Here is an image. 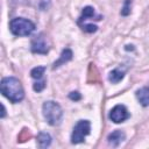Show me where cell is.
I'll list each match as a JSON object with an SVG mask.
<instances>
[{"instance_id": "6da1fadb", "label": "cell", "mask_w": 149, "mask_h": 149, "mask_svg": "<svg viewBox=\"0 0 149 149\" xmlns=\"http://www.w3.org/2000/svg\"><path fill=\"white\" fill-rule=\"evenodd\" d=\"M1 93L12 102H20L24 98V91L19 79L15 77H6L0 84Z\"/></svg>"}, {"instance_id": "7a4b0ae2", "label": "cell", "mask_w": 149, "mask_h": 149, "mask_svg": "<svg viewBox=\"0 0 149 149\" xmlns=\"http://www.w3.org/2000/svg\"><path fill=\"white\" fill-rule=\"evenodd\" d=\"M42 112L45 121L50 126H58L63 118L62 107L55 101H45L42 106Z\"/></svg>"}, {"instance_id": "3957f363", "label": "cell", "mask_w": 149, "mask_h": 149, "mask_svg": "<svg viewBox=\"0 0 149 149\" xmlns=\"http://www.w3.org/2000/svg\"><path fill=\"white\" fill-rule=\"evenodd\" d=\"M9 29L15 36H28L35 30V24L24 17H15L9 23Z\"/></svg>"}, {"instance_id": "277c9868", "label": "cell", "mask_w": 149, "mask_h": 149, "mask_svg": "<svg viewBox=\"0 0 149 149\" xmlns=\"http://www.w3.org/2000/svg\"><path fill=\"white\" fill-rule=\"evenodd\" d=\"M90 132H91V122L88 120H79L73 127L71 134V142L73 144L83 143L85 141V137L90 134Z\"/></svg>"}, {"instance_id": "5b68a950", "label": "cell", "mask_w": 149, "mask_h": 149, "mask_svg": "<svg viewBox=\"0 0 149 149\" xmlns=\"http://www.w3.org/2000/svg\"><path fill=\"white\" fill-rule=\"evenodd\" d=\"M109 119L115 122V123H120V122H123L126 121L128 118H129V112L128 109L123 106V105H116L114 106L111 112H109Z\"/></svg>"}, {"instance_id": "8992f818", "label": "cell", "mask_w": 149, "mask_h": 149, "mask_svg": "<svg viewBox=\"0 0 149 149\" xmlns=\"http://www.w3.org/2000/svg\"><path fill=\"white\" fill-rule=\"evenodd\" d=\"M48 50L49 48L43 35L41 34L38 36H35V38L31 41V51L35 54H47Z\"/></svg>"}, {"instance_id": "52a82bcc", "label": "cell", "mask_w": 149, "mask_h": 149, "mask_svg": "<svg viewBox=\"0 0 149 149\" xmlns=\"http://www.w3.org/2000/svg\"><path fill=\"white\" fill-rule=\"evenodd\" d=\"M125 139H126V135H125V133H123L122 130H120V129H116V130L112 132V133L107 136L108 143H109L111 146H113V147H118Z\"/></svg>"}, {"instance_id": "ba28073f", "label": "cell", "mask_w": 149, "mask_h": 149, "mask_svg": "<svg viewBox=\"0 0 149 149\" xmlns=\"http://www.w3.org/2000/svg\"><path fill=\"white\" fill-rule=\"evenodd\" d=\"M136 98L142 106H144V107L149 106V87H142V88L137 90Z\"/></svg>"}, {"instance_id": "9c48e42d", "label": "cell", "mask_w": 149, "mask_h": 149, "mask_svg": "<svg viewBox=\"0 0 149 149\" xmlns=\"http://www.w3.org/2000/svg\"><path fill=\"white\" fill-rule=\"evenodd\" d=\"M70 59H72V51H71L70 49H64V50L62 51V54H61V56H59L58 61H56V62L54 63L52 69H56V68L61 66L62 64H64V63L69 62Z\"/></svg>"}, {"instance_id": "30bf717a", "label": "cell", "mask_w": 149, "mask_h": 149, "mask_svg": "<svg viewBox=\"0 0 149 149\" xmlns=\"http://www.w3.org/2000/svg\"><path fill=\"white\" fill-rule=\"evenodd\" d=\"M37 143H38V147H40V148H47V147H49L50 143H51V136H50L48 133L41 132V133L37 135Z\"/></svg>"}, {"instance_id": "8fae6325", "label": "cell", "mask_w": 149, "mask_h": 149, "mask_svg": "<svg viewBox=\"0 0 149 149\" xmlns=\"http://www.w3.org/2000/svg\"><path fill=\"white\" fill-rule=\"evenodd\" d=\"M123 76H125V71H123V70H121V69H114L113 71L109 72V74H108V80H109L111 83H113V84H116V83H119L120 80H122Z\"/></svg>"}, {"instance_id": "7c38bea8", "label": "cell", "mask_w": 149, "mask_h": 149, "mask_svg": "<svg viewBox=\"0 0 149 149\" xmlns=\"http://www.w3.org/2000/svg\"><path fill=\"white\" fill-rule=\"evenodd\" d=\"M94 16V8L91 7V6H86L84 7L83 9V13H81V16L79 19V22H81L83 20H87V19H91Z\"/></svg>"}, {"instance_id": "4fadbf2b", "label": "cell", "mask_w": 149, "mask_h": 149, "mask_svg": "<svg viewBox=\"0 0 149 149\" xmlns=\"http://www.w3.org/2000/svg\"><path fill=\"white\" fill-rule=\"evenodd\" d=\"M44 71H45L44 66H36L30 71V76L34 79H41L43 77V74H44Z\"/></svg>"}, {"instance_id": "5bb4252c", "label": "cell", "mask_w": 149, "mask_h": 149, "mask_svg": "<svg viewBox=\"0 0 149 149\" xmlns=\"http://www.w3.org/2000/svg\"><path fill=\"white\" fill-rule=\"evenodd\" d=\"M130 5H132V0H126L125 1V5L121 9V15H128L130 14Z\"/></svg>"}, {"instance_id": "9a60e30c", "label": "cell", "mask_w": 149, "mask_h": 149, "mask_svg": "<svg viewBox=\"0 0 149 149\" xmlns=\"http://www.w3.org/2000/svg\"><path fill=\"white\" fill-rule=\"evenodd\" d=\"M44 87H45V80L36 81V83L33 85V88H34V91H36V92H41Z\"/></svg>"}, {"instance_id": "2e32d148", "label": "cell", "mask_w": 149, "mask_h": 149, "mask_svg": "<svg viewBox=\"0 0 149 149\" xmlns=\"http://www.w3.org/2000/svg\"><path fill=\"white\" fill-rule=\"evenodd\" d=\"M97 28H98L97 26H94V24H91V23L81 26V29H83L84 31H86V33H94V31H97Z\"/></svg>"}, {"instance_id": "e0dca14e", "label": "cell", "mask_w": 149, "mask_h": 149, "mask_svg": "<svg viewBox=\"0 0 149 149\" xmlns=\"http://www.w3.org/2000/svg\"><path fill=\"white\" fill-rule=\"evenodd\" d=\"M69 98H70L71 100H74V101H78V100H80V98H81V95H80V93H79V92H77V91H74V92H71V93L69 94Z\"/></svg>"}, {"instance_id": "ac0fdd59", "label": "cell", "mask_w": 149, "mask_h": 149, "mask_svg": "<svg viewBox=\"0 0 149 149\" xmlns=\"http://www.w3.org/2000/svg\"><path fill=\"white\" fill-rule=\"evenodd\" d=\"M1 107H2V112H1V118H5V115H6V109H5V106H3V105H1Z\"/></svg>"}]
</instances>
